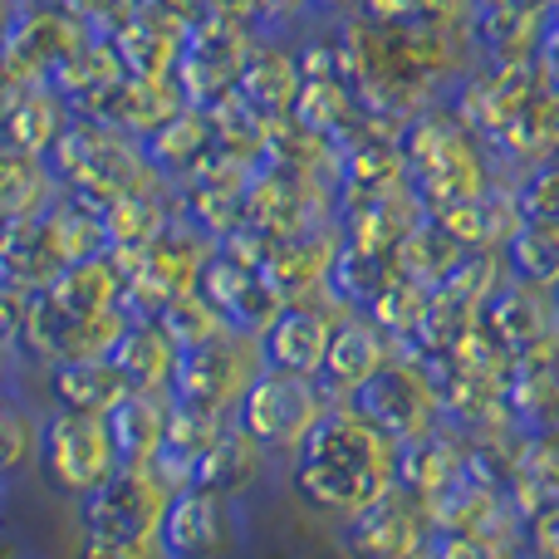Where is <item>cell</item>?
Instances as JSON below:
<instances>
[{
    "label": "cell",
    "mask_w": 559,
    "mask_h": 559,
    "mask_svg": "<svg viewBox=\"0 0 559 559\" xmlns=\"http://www.w3.org/2000/svg\"><path fill=\"white\" fill-rule=\"evenodd\" d=\"M49 393H55V403L69 407V413L108 417L133 388L123 383L114 358H69V364L49 368Z\"/></svg>",
    "instance_id": "obj_15"
},
{
    "label": "cell",
    "mask_w": 559,
    "mask_h": 559,
    "mask_svg": "<svg viewBox=\"0 0 559 559\" xmlns=\"http://www.w3.org/2000/svg\"><path fill=\"white\" fill-rule=\"evenodd\" d=\"M39 452V423L20 407L0 403V476H15L35 462Z\"/></svg>",
    "instance_id": "obj_27"
},
{
    "label": "cell",
    "mask_w": 559,
    "mask_h": 559,
    "mask_svg": "<svg viewBox=\"0 0 559 559\" xmlns=\"http://www.w3.org/2000/svg\"><path fill=\"white\" fill-rule=\"evenodd\" d=\"M108 358H114V368L123 373V383L133 393H167L177 368V344L157 329V319H128V329L108 348Z\"/></svg>",
    "instance_id": "obj_12"
},
{
    "label": "cell",
    "mask_w": 559,
    "mask_h": 559,
    "mask_svg": "<svg viewBox=\"0 0 559 559\" xmlns=\"http://www.w3.org/2000/svg\"><path fill=\"white\" fill-rule=\"evenodd\" d=\"M45 295L55 299L64 314H108V309L123 305V275L98 251V255H84V261H69Z\"/></svg>",
    "instance_id": "obj_17"
},
{
    "label": "cell",
    "mask_w": 559,
    "mask_h": 559,
    "mask_svg": "<svg viewBox=\"0 0 559 559\" xmlns=\"http://www.w3.org/2000/svg\"><path fill=\"white\" fill-rule=\"evenodd\" d=\"M104 251H147L167 236V212L153 192H128L104 202Z\"/></svg>",
    "instance_id": "obj_19"
},
{
    "label": "cell",
    "mask_w": 559,
    "mask_h": 559,
    "mask_svg": "<svg viewBox=\"0 0 559 559\" xmlns=\"http://www.w3.org/2000/svg\"><path fill=\"white\" fill-rule=\"evenodd\" d=\"M0 231H5V216H0Z\"/></svg>",
    "instance_id": "obj_32"
},
{
    "label": "cell",
    "mask_w": 559,
    "mask_h": 559,
    "mask_svg": "<svg viewBox=\"0 0 559 559\" xmlns=\"http://www.w3.org/2000/svg\"><path fill=\"white\" fill-rule=\"evenodd\" d=\"M348 550L358 559H413L417 550V515L413 506L397 496V486L388 496H378L368 511L348 515Z\"/></svg>",
    "instance_id": "obj_13"
},
{
    "label": "cell",
    "mask_w": 559,
    "mask_h": 559,
    "mask_svg": "<svg viewBox=\"0 0 559 559\" xmlns=\"http://www.w3.org/2000/svg\"><path fill=\"white\" fill-rule=\"evenodd\" d=\"M49 197H55V182H49L45 163L0 143V216H5V222L35 216L49 206Z\"/></svg>",
    "instance_id": "obj_20"
},
{
    "label": "cell",
    "mask_w": 559,
    "mask_h": 559,
    "mask_svg": "<svg viewBox=\"0 0 559 559\" xmlns=\"http://www.w3.org/2000/svg\"><path fill=\"white\" fill-rule=\"evenodd\" d=\"M35 462L45 466L49 486H55L59 496L84 501L88 491H98V486L118 472V452H114V437H108V417L55 407L49 417H39Z\"/></svg>",
    "instance_id": "obj_4"
},
{
    "label": "cell",
    "mask_w": 559,
    "mask_h": 559,
    "mask_svg": "<svg viewBox=\"0 0 559 559\" xmlns=\"http://www.w3.org/2000/svg\"><path fill=\"white\" fill-rule=\"evenodd\" d=\"M393 452L383 432L354 417L348 407H329L309 423V432L295 442V481L299 501L329 515H358L393 491Z\"/></svg>",
    "instance_id": "obj_1"
},
{
    "label": "cell",
    "mask_w": 559,
    "mask_h": 559,
    "mask_svg": "<svg viewBox=\"0 0 559 559\" xmlns=\"http://www.w3.org/2000/svg\"><path fill=\"white\" fill-rule=\"evenodd\" d=\"M427 309H432V295H427V289L417 285L413 275H397L393 285L383 289V299L373 305V324L383 329V334L413 338V334H423Z\"/></svg>",
    "instance_id": "obj_26"
},
{
    "label": "cell",
    "mask_w": 559,
    "mask_h": 559,
    "mask_svg": "<svg viewBox=\"0 0 559 559\" xmlns=\"http://www.w3.org/2000/svg\"><path fill=\"white\" fill-rule=\"evenodd\" d=\"M0 559H15V555H10V545H0Z\"/></svg>",
    "instance_id": "obj_31"
},
{
    "label": "cell",
    "mask_w": 559,
    "mask_h": 559,
    "mask_svg": "<svg viewBox=\"0 0 559 559\" xmlns=\"http://www.w3.org/2000/svg\"><path fill=\"white\" fill-rule=\"evenodd\" d=\"M344 403H348V413L364 417L373 432H383L388 442H417V437H427L437 423V393H432V383H427V373L413 364H393V358H388L373 378H364Z\"/></svg>",
    "instance_id": "obj_7"
},
{
    "label": "cell",
    "mask_w": 559,
    "mask_h": 559,
    "mask_svg": "<svg viewBox=\"0 0 559 559\" xmlns=\"http://www.w3.org/2000/svg\"><path fill=\"white\" fill-rule=\"evenodd\" d=\"M222 531H226L222 496L182 486L177 496H167L163 525H157V550L167 559H212L222 550Z\"/></svg>",
    "instance_id": "obj_9"
},
{
    "label": "cell",
    "mask_w": 559,
    "mask_h": 559,
    "mask_svg": "<svg viewBox=\"0 0 559 559\" xmlns=\"http://www.w3.org/2000/svg\"><path fill=\"white\" fill-rule=\"evenodd\" d=\"M511 265H515V275L535 289L559 285V226L555 222L521 226L511 241Z\"/></svg>",
    "instance_id": "obj_24"
},
{
    "label": "cell",
    "mask_w": 559,
    "mask_h": 559,
    "mask_svg": "<svg viewBox=\"0 0 559 559\" xmlns=\"http://www.w3.org/2000/svg\"><path fill=\"white\" fill-rule=\"evenodd\" d=\"M157 329L177 344V354H187V348L212 344V338L226 334L231 324L222 319V309H216L212 299H202L197 289H182V295H173L163 309H157Z\"/></svg>",
    "instance_id": "obj_21"
},
{
    "label": "cell",
    "mask_w": 559,
    "mask_h": 559,
    "mask_svg": "<svg viewBox=\"0 0 559 559\" xmlns=\"http://www.w3.org/2000/svg\"><path fill=\"white\" fill-rule=\"evenodd\" d=\"M49 167L69 192L88 197V202H114L128 192H147L143 177H153L147 153L138 143H128L118 128L104 123H74L59 133V143L49 147Z\"/></svg>",
    "instance_id": "obj_2"
},
{
    "label": "cell",
    "mask_w": 559,
    "mask_h": 559,
    "mask_svg": "<svg viewBox=\"0 0 559 559\" xmlns=\"http://www.w3.org/2000/svg\"><path fill=\"white\" fill-rule=\"evenodd\" d=\"M383 364H388L383 329H378L373 319H344V324H334V334H329V354H324V368H319L314 383H324L329 393L348 397Z\"/></svg>",
    "instance_id": "obj_11"
},
{
    "label": "cell",
    "mask_w": 559,
    "mask_h": 559,
    "mask_svg": "<svg viewBox=\"0 0 559 559\" xmlns=\"http://www.w3.org/2000/svg\"><path fill=\"white\" fill-rule=\"evenodd\" d=\"M15 98H20V88H15V74H10V69L0 64V114H5V108L15 104Z\"/></svg>",
    "instance_id": "obj_30"
},
{
    "label": "cell",
    "mask_w": 559,
    "mask_h": 559,
    "mask_svg": "<svg viewBox=\"0 0 559 559\" xmlns=\"http://www.w3.org/2000/svg\"><path fill=\"white\" fill-rule=\"evenodd\" d=\"M59 133H64V104H59L55 94H20L15 104L0 114V143L15 147V153L25 157H39L45 163L49 147L59 143Z\"/></svg>",
    "instance_id": "obj_18"
},
{
    "label": "cell",
    "mask_w": 559,
    "mask_h": 559,
    "mask_svg": "<svg viewBox=\"0 0 559 559\" xmlns=\"http://www.w3.org/2000/svg\"><path fill=\"white\" fill-rule=\"evenodd\" d=\"M491 329L506 338V344H535V338L550 329V309H545L540 289L525 285V280L515 289H506V295L491 305Z\"/></svg>",
    "instance_id": "obj_25"
},
{
    "label": "cell",
    "mask_w": 559,
    "mask_h": 559,
    "mask_svg": "<svg viewBox=\"0 0 559 559\" xmlns=\"http://www.w3.org/2000/svg\"><path fill=\"white\" fill-rule=\"evenodd\" d=\"M397 275H403V271H397V261H388L383 251H368V246L344 251L334 261V271H329V280H334L338 295L354 299V305H368V309L383 299V289L393 285Z\"/></svg>",
    "instance_id": "obj_22"
},
{
    "label": "cell",
    "mask_w": 559,
    "mask_h": 559,
    "mask_svg": "<svg viewBox=\"0 0 559 559\" xmlns=\"http://www.w3.org/2000/svg\"><path fill=\"white\" fill-rule=\"evenodd\" d=\"M329 334H334V314L314 305H280V314L261 329V364L280 373L319 378L329 354Z\"/></svg>",
    "instance_id": "obj_8"
},
{
    "label": "cell",
    "mask_w": 559,
    "mask_h": 559,
    "mask_svg": "<svg viewBox=\"0 0 559 559\" xmlns=\"http://www.w3.org/2000/svg\"><path fill=\"white\" fill-rule=\"evenodd\" d=\"M79 559H167L157 550V540H138V545H123V540H84Z\"/></svg>",
    "instance_id": "obj_28"
},
{
    "label": "cell",
    "mask_w": 559,
    "mask_h": 559,
    "mask_svg": "<svg viewBox=\"0 0 559 559\" xmlns=\"http://www.w3.org/2000/svg\"><path fill=\"white\" fill-rule=\"evenodd\" d=\"M261 466H265V452L236 423H226L222 437H216V442L206 447L202 456H197L187 486H197V491H212V496H222V501H226V496H241L246 486L261 476Z\"/></svg>",
    "instance_id": "obj_16"
},
{
    "label": "cell",
    "mask_w": 559,
    "mask_h": 559,
    "mask_svg": "<svg viewBox=\"0 0 559 559\" xmlns=\"http://www.w3.org/2000/svg\"><path fill=\"white\" fill-rule=\"evenodd\" d=\"M167 511V486L157 481L153 466H118L98 491L79 501V521H84L88 540H157V525Z\"/></svg>",
    "instance_id": "obj_6"
},
{
    "label": "cell",
    "mask_w": 559,
    "mask_h": 559,
    "mask_svg": "<svg viewBox=\"0 0 559 559\" xmlns=\"http://www.w3.org/2000/svg\"><path fill=\"white\" fill-rule=\"evenodd\" d=\"M319 413H324V397H319L314 378L265 368V373H255L251 388L241 393L231 423L271 456V452H295V442L309 432V423H314Z\"/></svg>",
    "instance_id": "obj_5"
},
{
    "label": "cell",
    "mask_w": 559,
    "mask_h": 559,
    "mask_svg": "<svg viewBox=\"0 0 559 559\" xmlns=\"http://www.w3.org/2000/svg\"><path fill=\"white\" fill-rule=\"evenodd\" d=\"M64 251H59L55 231H49L45 212L5 222L0 231V285L10 289H49L55 275L64 271Z\"/></svg>",
    "instance_id": "obj_10"
},
{
    "label": "cell",
    "mask_w": 559,
    "mask_h": 559,
    "mask_svg": "<svg viewBox=\"0 0 559 559\" xmlns=\"http://www.w3.org/2000/svg\"><path fill=\"white\" fill-rule=\"evenodd\" d=\"M167 413L173 397L167 393H128L123 403L108 413V437H114L118 466H153L167 437Z\"/></svg>",
    "instance_id": "obj_14"
},
{
    "label": "cell",
    "mask_w": 559,
    "mask_h": 559,
    "mask_svg": "<svg viewBox=\"0 0 559 559\" xmlns=\"http://www.w3.org/2000/svg\"><path fill=\"white\" fill-rule=\"evenodd\" d=\"M442 559H496L491 545H476V540H452L442 545Z\"/></svg>",
    "instance_id": "obj_29"
},
{
    "label": "cell",
    "mask_w": 559,
    "mask_h": 559,
    "mask_svg": "<svg viewBox=\"0 0 559 559\" xmlns=\"http://www.w3.org/2000/svg\"><path fill=\"white\" fill-rule=\"evenodd\" d=\"M329 241L319 246H289V251L280 255H265L261 261V280L275 289L280 299H299L305 289H314L319 280L334 271V255H324Z\"/></svg>",
    "instance_id": "obj_23"
},
{
    "label": "cell",
    "mask_w": 559,
    "mask_h": 559,
    "mask_svg": "<svg viewBox=\"0 0 559 559\" xmlns=\"http://www.w3.org/2000/svg\"><path fill=\"white\" fill-rule=\"evenodd\" d=\"M261 344L255 334H241V329H226L212 344L187 348L177 354L173 383H167V397L182 407H197V413H236L241 393L251 388V378L261 373Z\"/></svg>",
    "instance_id": "obj_3"
}]
</instances>
